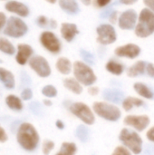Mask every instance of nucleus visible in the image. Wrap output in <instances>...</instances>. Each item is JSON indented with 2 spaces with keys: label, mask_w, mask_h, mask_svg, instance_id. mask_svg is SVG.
<instances>
[{
  "label": "nucleus",
  "mask_w": 154,
  "mask_h": 155,
  "mask_svg": "<svg viewBox=\"0 0 154 155\" xmlns=\"http://www.w3.org/2000/svg\"><path fill=\"white\" fill-rule=\"evenodd\" d=\"M16 139L20 146L28 152L35 150L39 143V134L34 126L29 123H23L19 126Z\"/></svg>",
  "instance_id": "obj_1"
},
{
  "label": "nucleus",
  "mask_w": 154,
  "mask_h": 155,
  "mask_svg": "<svg viewBox=\"0 0 154 155\" xmlns=\"http://www.w3.org/2000/svg\"><path fill=\"white\" fill-rule=\"evenodd\" d=\"M154 33V12L149 8H143L139 15L135 26V35L140 38H146Z\"/></svg>",
  "instance_id": "obj_2"
},
{
  "label": "nucleus",
  "mask_w": 154,
  "mask_h": 155,
  "mask_svg": "<svg viewBox=\"0 0 154 155\" xmlns=\"http://www.w3.org/2000/svg\"><path fill=\"white\" fill-rule=\"evenodd\" d=\"M120 142L128 148L133 154H140L143 150V141L138 132L130 130L128 128H123L119 134Z\"/></svg>",
  "instance_id": "obj_3"
},
{
  "label": "nucleus",
  "mask_w": 154,
  "mask_h": 155,
  "mask_svg": "<svg viewBox=\"0 0 154 155\" xmlns=\"http://www.w3.org/2000/svg\"><path fill=\"white\" fill-rule=\"evenodd\" d=\"M93 110L96 115L108 122H117L122 117V112L120 108L114 104L108 102L93 103Z\"/></svg>",
  "instance_id": "obj_4"
},
{
  "label": "nucleus",
  "mask_w": 154,
  "mask_h": 155,
  "mask_svg": "<svg viewBox=\"0 0 154 155\" xmlns=\"http://www.w3.org/2000/svg\"><path fill=\"white\" fill-rule=\"evenodd\" d=\"M74 78L84 86H91L97 81L93 70L85 63L76 61L74 64Z\"/></svg>",
  "instance_id": "obj_5"
},
{
  "label": "nucleus",
  "mask_w": 154,
  "mask_h": 155,
  "mask_svg": "<svg viewBox=\"0 0 154 155\" xmlns=\"http://www.w3.org/2000/svg\"><path fill=\"white\" fill-rule=\"evenodd\" d=\"M70 113L77 117L86 125H93L95 123V116L93 110H92L86 104L83 102L72 103L68 107Z\"/></svg>",
  "instance_id": "obj_6"
},
{
  "label": "nucleus",
  "mask_w": 154,
  "mask_h": 155,
  "mask_svg": "<svg viewBox=\"0 0 154 155\" xmlns=\"http://www.w3.org/2000/svg\"><path fill=\"white\" fill-rule=\"evenodd\" d=\"M96 41L103 45H108L113 44L117 40V34L114 27L110 24H102L97 29Z\"/></svg>",
  "instance_id": "obj_7"
},
{
  "label": "nucleus",
  "mask_w": 154,
  "mask_h": 155,
  "mask_svg": "<svg viewBox=\"0 0 154 155\" xmlns=\"http://www.w3.org/2000/svg\"><path fill=\"white\" fill-rule=\"evenodd\" d=\"M123 124L132 127L134 131L141 133L143 132L151 124V119L146 114H129L124 117Z\"/></svg>",
  "instance_id": "obj_8"
},
{
  "label": "nucleus",
  "mask_w": 154,
  "mask_h": 155,
  "mask_svg": "<svg viewBox=\"0 0 154 155\" xmlns=\"http://www.w3.org/2000/svg\"><path fill=\"white\" fill-rule=\"evenodd\" d=\"M27 32V25L17 17H10L4 33L12 37H21Z\"/></svg>",
  "instance_id": "obj_9"
},
{
  "label": "nucleus",
  "mask_w": 154,
  "mask_h": 155,
  "mask_svg": "<svg viewBox=\"0 0 154 155\" xmlns=\"http://www.w3.org/2000/svg\"><path fill=\"white\" fill-rule=\"evenodd\" d=\"M40 42L42 45L50 53L58 54L61 51L62 45H61L60 40L57 38V36L54 33L50 31H44L41 34Z\"/></svg>",
  "instance_id": "obj_10"
},
{
  "label": "nucleus",
  "mask_w": 154,
  "mask_h": 155,
  "mask_svg": "<svg viewBox=\"0 0 154 155\" xmlns=\"http://www.w3.org/2000/svg\"><path fill=\"white\" fill-rule=\"evenodd\" d=\"M137 19H138V15L135 10L133 9H128L122 13L118 19V25L119 27L122 30H132L135 28L137 25Z\"/></svg>",
  "instance_id": "obj_11"
},
{
  "label": "nucleus",
  "mask_w": 154,
  "mask_h": 155,
  "mask_svg": "<svg viewBox=\"0 0 154 155\" xmlns=\"http://www.w3.org/2000/svg\"><path fill=\"white\" fill-rule=\"evenodd\" d=\"M30 67L40 76L48 77L51 74V68L48 62L43 56H34L29 62Z\"/></svg>",
  "instance_id": "obj_12"
},
{
  "label": "nucleus",
  "mask_w": 154,
  "mask_h": 155,
  "mask_svg": "<svg viewBox=\"0 0 154 155\" xmlns=\"http://www.w3.org/2000/svg\"><path fill=\"white\" fill-rule=\"evenodd\" d=\"M114 54L119 57H125L128 59H134L141 54V47L135 44L129 43L121 45L114 50Z\"/></svg>",
  "instance_id": "obj_13"
},
{
  "label": "nucleus",
  "mask_w": 154,
  "mask_h": 155,
  "mask_svg": "<svg viewBox=\"0 0 154 155\" xmlns=\"http://www.w3.org/2000/svg\"><path fill=\"white\" fill-rule=\"evenodd\" d=\"M79 34L78 27L73 23H63L61 25V35L66 42H72Z\"/></svg>",
  "instance_id": "obj_14"
},
{
  "label": "nucleus",
  "mask_w": 154,
  "mask_h": 155,
  "mask_svg": "<svg viewBox=\"0 0 154 155\" xmlns=\"http://www.w3.org/2000/svg\"><path fill=\"white\" fill-rule=\"evenodd\" d=\"M103 97L105 101L112 104H121L124 100V94L119 89L108 88L103 92Z\"/></svg>",
  "instance_id": "obj_15"
},
{
  "label": "nucleus",
  "mask_w": 154,
  "mask_h": 155,
  "mask_svg": "<svg viewBox=\"0 0 154 155\" xmlns=\"http://www.w3.org/2000/svg\"><path fill=\"white\" fill-rule=\"evenodd\" d=\"M5 8L7 11L18 14L21 16H27L29 14V10H28L27 6L24 4H22L20 2H16V1H10L8 3H6Z\"/></svg>",
  "instance_id": "obj_16"
},
{
  "label": "nucleus",
  "mask_w": 154,
  "mask_h": 155,
  "mask_svg": "<svg viewBox=\"0 0 154 155\" xmlns=\"http://www.w3.org/2000/svg\"><path fill=\"white\" fill-rule=\"evenodd\" d=\"M59 5L65 13L75 15L80 12V7L76 0H59Z\"/></svg>",
  "instance_id": "obj_17"
},
{
  "label": "nucleus",
  "mask_w": 154,
  "mask_h": 155,
  "mask_svg": "<svg viewBox=\"0 0 154 155\" xmlns=\"http://www.w3.org/2000/svg\"><path fill=\"white\" fill-rule=\"evenodd\" d=\"M146 65L147 63L145 61H138L133 64L127 71V75L129 77L134 78L146 74Z\"/></svg>",
  "instance_id": "obj_18"
},
{
  "label": "nucleus",
  "mask_w": 154,
  "mask_h": 155,
  "mask_svg": "<svg viewBox=\"0 0 154 155\" xmlns=\"http://www.w3.org/2000/svg\"><path fill=\"white\" fill-rule=\"evenodd\" d=\"M33 49L30 45H18V53L16 55V61L20 64H25L28 58L32 55Z\"/></svg>",
  "instance_id": "obj_19"
},
{
  "label": "nucleus",
  "mask_w": 154,
  "mask_h": 155,
  "mask_svg": "<svg viewBox=\"0 0 154 155\" xmlns=\"http://www.w3.org/2000/svg\"><path fill=\"white\" fill-rule=\"evenodd\" d=\"M133 89L143 98H145L148 100H152L154 98V93L152 92V90L143 83H141V82L135 83L133 84Z\"/></svg>",
  "instance_id": "obj_20"
},
{
  "label": "nucleus",
  "mask_w": 154,
  "mask_h": 155,
  "mask_svg": "<svg viewBox=\"0 0 154 155\" xmlns=\"http://www.w3.org/2000/svg\"><path fill=\"white\" fill-rule=\"evenodd\" d=\"M122 104H123V108L124 111L130 112L133 108L142 107L144 104V102L141 98H137L134 96H128V97L124 98Z\"/></svg>",
  "instance_id": "obj_21"
},
{
  "label": "nucleus",
  "mask_w": 154,
  "mask_h": 155,
  "mask_svg": "<svg viewBox=\"0 0 154 155\" xmlns=\"http://www.w3.org/2000/svg\"><path fill=\"white\" fill-rule=\"evenodd\" d=\"M63 84L67 90H69L74 94L79 95L83 93V86L75 78H65L64 79Z\"/></svg>",
  "instance_id": "obj_22"
},
{
  "label": "nucleus",
  "mask_w": 154,
  "mask_h": 155,
  "mask_svg": "<svg viewBox=\"0 0 154 155\" xmlns=\"http://www.w3.org/2000/svg\"><path fill=\"white\" fill-rule=\"evenodd\" d=\"M55 66H56L57 71L64 75L71 74L72 69H73V64H72L71 61L66 57H60L56 61Z\"/></svg>",
  "instance_id": "obj_23"
},
{
  "label": "nucleus",
  "mask_w": 154,
  "mask_h": 155,
  "mask_svg": "<svg viewBox=\"0 0 154 155\" xmlns=\"http://www.w3.org/2000/svg\"><path fill=\"white\" fill-rule=\"evenodd\" d=\"M106 70L113 75H121L124 71V65L118 61L111 59L105 65Z\"/></svg>",
  "instance_id": "obj_24"
},
{
  "label": "nucleus",
  "mask_w": 154,
  "mask_h": 155,
  "mask_svg": "<svg viewBox=\"0 0 154 155\" xmlns=\"http://www.w3.org/2000/svg\"><path fill=\"white\" fill-rule=\"evenodd\" d=\"M0 81L7 89H13L15 87V78L11 72L0 68Z\"/></svg>",
  "instance_id": "obj_25"
},
{
  "label": "nucleus",
  "mask_w": 154,
  "mask_h": 155,
  "mask_svg": "<svg viewBox=\"0 0 154 155\" xmlns=\"http://www.w3.org/2000/svg\"><path fill=\"white\" fill-rule=\"evenodd\" d=\"M77 153V146L74 143L64 142L61 144L60 150L55 155H75Z\"/></svg>",
  "instance_id": "obj_26"
},
{
  "label": "nucleus",
  "mask_w": 154,
  "mask_h": 155,
  "mask_svg": "<svg viewBox=\"0 0 154 155\" xmlns=\"http://www.w3.org/2000/svg\"><path fill=\"white\" fill-rule=\"evenodd\" d=\"M5 103H6V105L12 110L21 111L23 109L22 101L19 99V97H17L15 95H13V94L8 95L5 99Z\"/></svg>",
  "instance_id": "obj_27"
},
{
  "label": "nucleus",
  "mask_w": 154,
  "mask_h": 155,
  "mask_svg": "<svg viewBox=\"0 0 154 155\" xmlns=\"http://www.w3.org/2000/svg\"><path fill=\"white\" fill-rule=\"evenodd\" d=\"M36 24L38 26L43 27V28H52L54 29L57 27V23L55 20L54 19H48L46 16L44 15H40L37 19H36Z\"/></svg>",
  "instance_id": "obj_28"
},
{
  "label": "nucleus",
  "mask_w": 154,
  "mask_h": 155,
  "mask_svg": "<svg viewBox=\"0 0 154 155\" xmlns=\"http://www.w3.org/2000/svg\"><path fill=\"white\" fill-rule=\"evenodd\" d=\"M0 51L7 54H13L15 53V47L7 39L0 37Z\"/></svg>",
  "instance_id": "obj_29"
},
{
  "label": "nucleus",
  "mask_w": 154,
  "mask_h": 155,
  "mask_svg": "<svg viewBox=\"0 0 154 155\" xmlns=\"http://www.w3.org/2000/svg\"><path fill=\"white\" fill-rule=\"evenodd\" d=\"M76 137L83 143L87 142L88 138H89V131L88 129L84 126V125H80L77 127L76 132H75Z\"/></svg>",
  "instance_id": "obj_30"
},
{
  "label": "nucleus",
  "mask_w": 154,
  "mask_h": 155,
  "mask_svg": "<svg viewBox=\"0 0 154 155\" xmlns=\"http://www.w3.org/2000/svg\"><path fill=\"white\" fill-rule=\"evenodd\" d=\"M80 55L83 58V60L85 63H87L88 64H93L95 63V57H94V55L91 52H89L87 50L81 49L80 50Z\"/></svg>",
  "instance_id": "obj_31"
},
{
  "label": "nucleus",
  "mask_w": 154,
  "mask_h": 155,
  "mask_svg": "<svg viewBox=\"0 0 154 155\" xmlns=\"http://www.w3.org/2000/svg\"><path fill=\"white\" fill-rule=\"evenodd\" d=\"M42 94H43L45 97L53 98V97H55V96L57 95V90H56V88H55L54 85L48 84V85H45L44 87H43V89H42Z\"/></svg>",
  "instance_id": "obj_32"
},
{
  "label": "nucleus",
  "mask_w": 154,
  "mask_h": 155,
  "mask_svg": "<svg viewBox=\"0 0 154 155\" xmlns=\"http://www.w3.org/2000/svg\"><path fill=\"white\" fill-rule=\"evenodd\" d=\"M54 143L52 140H44L42 145V152L44 155H49L50 153L54 149Z\"/></svg>",
  "instance_id": "obj_33"
},
{
  "label": "nucleus",
  "mask_w": 154,
  "mask_h": 155,
  "mask_svg": "<svg viewBox=\"0 0 154 155\" xmlns=\"http://www.w3.org/2000/svg\"><path fill=\"white\" fill-rule=\"evenodd\" d=\"M132 152L125 146H117L113 150L112 155H132Z\"/></svg>",
  "instance_id": "obj_34"
},
{
  "label": "nucleus",
  "mask_w": 154,
  "mask_h": 155,
  "mask_svg": "<svg viewBox=\"0 0 154 155\" xmlns=\"http://www.w3.org/2000/svg\"><path fill=\"white\" fill-rule=\"evenodd\" d=\"M29 108H30V110H31L34 114H39L42 112L41 105H40V104L37 103V102H33V103H31L30 105H29Z\"/></svg>",
  "instance_id": "obj_35"
},
{
  "label": "nucleus",
  "mask_w": 154,
  "mask_h": 155,
  "mask_svg": "<svg viewBox=\"0 0 154 155\" xmlns=\"http://www.w3.org/2000/svg\"><path fill=\"white\" fill-rule=\"evenodd\" d=\"M21 97H22V99L25 100V101L30 100V99L33 97V92H32V90L29 89V88H25V89L22 92Z\"/></svg>",
  "instance_id": "obj_36"
},
{
  "label": "nucleus",
  "mask_w": 154,
  "mask_h": 155,
  "mask_svg": "<svg viewBox=\"0 0 154 155\" xmlns=\"http://www.w3.org/2000/svg\"><path fill=\"white\" fill-rule=\"evenodd\" d=\"M111 2L112 0H94V5L98 8H103L107 6Z\"/></svg>",
  "instance_id": "obj_37"
},
{
  "label": "nucleus",
  "mask_w": 154,
  "mask_h": 155,
  "mask_svg": "<svg viewBox=\"0 0 154 155\" xmlns=\"http://www.w3.org/2000/svg\"><path fill=\"white\" fill-rule=\"evenodd\" d=\"M146 74L151 78H154V64L147 63L146 65Z\"/></svg>",
  "instance_id": "obj_38"
},
{
  "label": "nucleus",
  "mask_w": 154,
  "mask_h": 155,
  "mask_svg": "<svg viewBox=\"0 0 154 155\" xmlns=\"http://www.w3.org/2000/svg\"><path fill=\"white\" fill-rule=\"evenodd\" d=\"M88 94H90V95H92V96H95V95H97L98 94H99V92H100V89H99V87H97V86H93V85H91V86H89V88H88Z\"/></svg>",
  "instance_id": "obj_39"
},
{
  "label": "nucleus",
  "mask_w": 154,
  "mask_h": 155,
  "mask_svg": "<svg viewBox=\"0 0 154 155\" xmlns=\"http://www.w3.org/2000/svg\"><path fill=\"white\" fill-rule=\"evenodd\" d=\"M114 9L113 8V7H109L108 9H106V10H104L102 14H101V18H104V19H109V17H110V15H111V14L113 13V11Z\"/></svg>",
  "instance_id": "obj_40"
},
{
  "label": "nucleus",
  "mask_w": 154,
  "mask_h": 155,
  "mask_svg": "<svg viewBox=\"0 0 154 155\" xmlns=\"http://www.w3.org/2000/svg\"><path fill=\"white\" fill-rule=\"evenodd\" d=\"M146 137H147V139H148L150 142H152V143H154V126L151 127V128L147 131V133H146Z\"/></svg>",
  "instance_id": "obj_41"
},
{
  "label": "nucleus",
  "mask_w": 154,
  "mask_h": 155,
  "mask_svg": "<svg viewBox=\"0 0 154 155\" xmlns=\"http://www.w3.org/2000/svg\"><path fill=\"white\" fill-rule=\"evenodd\" d=\"M8 139V136L5 133V131L4 130V128L0 125V143H5L6 142Z\"/></svg>",
  "instance_id": "obj_42"
},
{
  "label": "nucleus",
  "mask_w": 154,
  "mask_h": 155,
  "mask_svg": "<svg viewBox=\"0 0 154 155\" xmlns=\"http://www.w3.org/2000/svg\"><path fill=\"white\" fill-rule=\"evenodd\" d=\"M145 155H154V145L148 144L145 146Z\"/></svg>",
  "instance_id": "obj_43"
},
{
  "label": "nucleus",
  "mask_w": 154,
  "mask_h": 155,
  "mask_svg": "<svg viewBox=\"0 0 154 155\" xmlns=\"http://www.w3.org/2000/svg\"><path fill=\"white\" fill-rule=\"evenodd\" d=\"M21 79H22V82H23L24 84H30V82H31V81H30V77H29L25 72H22V73H21Z\"/></svg>",
  "instance_id": "obj_44"
},
{
  "label": "nucleus",
  "mask_w": 154,
  "mask_h": 155,
  "mask_svg": "<svg viewBox=\"0 0 154 155\" xmlns=\"http://www.w3.org/2000/svg\"><path fill=\"white\" fill-rule=\"evenodd\" d=\"M117 13H118V12H117L116 10H113V13L111 14V15H110V17H109V20H110L111 23L115 24V23L117 22Z\"/></svg>",
  "instance_id": "obj_45"
},
{
  "label": "nucleus",
  "mask_w": 154,
  "mask_h": 155,
  "mask_svg": "<svg viewBox=\"0 0 154 155\" xmlns=\"http://www.w3.org/2000/svg\"><path fill=\"white\" fill-rule=\"evenodd\" d=\"M144 5L154 12V0H143Z\"/></svg>",
  "instance_id": "obj_46"
},
{
  "label": "nucleus",
  "mask_w": 154,
  "mask_h": 155,
  "mask_svg": "<svg viewBox=\"0 0 154 155\" xmlns=\"http://www.w3.org/2000/svg\"><path fill=\"white\" fill-rule=\"evenodd\" d=\"M138 0H118V2L120 4H123V5H133L137 2Z\"/></svg>",
  "instance_id": "obj_47"
},
{
  "label": "nucleus",
  "mask_w": 154,
  "mask_h": 155,
  "mask_svg": "<svg viewBox=\"0 0 154 155\" xmlns=\"http://www.w3.org/2000/svg\"><path fill=\"white\" fill-rule=\"evenodd\" d=\"M55 126H56L59 130H64V127H65V125H64V122H63L62 120H57V121L55 122Z\"/></svg>",
  "instance_id": "obj_48"
},
{
  "label": "nucleus",
  "mask_w": 154,
  "mask_h": 155,
  "mask_svg": "<svg viewBox=\"0 0 154 155\" xmlns=\"http://www.w3.org/2000/svg\"><path fill=\"white\" fill-rule=\"evenodd\" d=\"M5 23V16L3 13L0 12V29L4 26Z\"/></svg>",
  "instance_id": "obj_49"
},
{
  "label": "nucleus",
  "mask_w": 154,
  "mask_h": 155,
  "mask_svg": "<svg viewBox=\"0 0 154 155\" xmlns=\"http://www.w3.org/2000/svg\"><path fill=\"white\" fill-rule=\"evenodd\" d=\"M44 104L45 106H51V105L53 104V103H52L50 100L45 99V100H44Z\"/></svg>",
  "instance_id": "obj_50"
},
{
  "label": "nucleus",
  "mask_w": 154,
  "mask_h": 155,
  "mask_svg": "<svg viewBox=\"0 0 154 155\" xmlns=\"http://www.w3.org/2000/svg\"><path fill=\"white\" fill-rule=\"evenodd\" d=\"M81 2H82L84 5H91L92 0H81Z\"/></svg>",
  "instance_id": "obj_51"
},
{
  "label": "nucleus",
  "mask_w": 154,
  "mask_h": 155,
  "mask_svg": "<svg viewBox=\"0 0 154 155\" xmlns=\"http://www.w3.org/2000/svg\"><path fill=\"white\" fill-rule=\"evenodd\" d=\"M46 1L49 2V3H51V4H54L56 2V0H46Z\"/></svg>",
  "instance_id": "obj_52"
},
{
  "label": "nucleus",
  "mask_w": 154,
  "mask_h": 155,
  "mask_svg": "<svg viewBox=\"0 0 154 155\" xmlns=\"http://www.w3.org/2000/svg\"><path fill=\"white\" fill-rule=\"evenodd\" d=\"M1 62H2V61H1V60H0V63H1Z\"/></svg>",
  "instance_id": "obj_53"
}]
</instances>
